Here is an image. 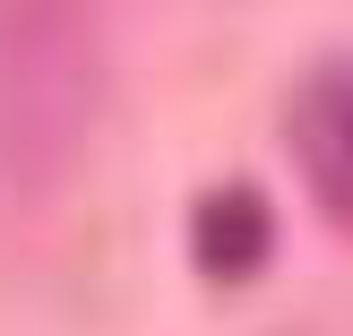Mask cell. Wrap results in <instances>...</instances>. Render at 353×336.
I'll return each mask as SVG.
<instances>
[{
	"instance_id": "6da1fadb",
	"label": "cell",
	"mask_w": 353,
	"mask_h": 336,
	"mask_svg": "<svg viewBox=\"0 0 353 336\" xmlns=\"http://www.w3.org/2000/svg\"><path fill=\"white\" fill-rule=\"evenodd\" d=\"M95 78V0H0V216L78 164Z\"/></svg>"
},
{
	"instance_id": "7a4b0ae2",
	"label": "cell",
	"mask_w": 353,
	"mask_h": 336,
	"mask_svg": "<svg viewBox=\"0 0 353 336\" xmlns=\"http://www.w3.org/2000/svg\"><path fill=\"white\" fill-rule=\"evenodd\" d=\"M293 164L319 190L327 216L353 224V61H327L293 95Z\"/></svg>"
},
{
	"instance_id": "3957f363",
	"label": "cell",
	"mask_w": 353,
	"mask_h": 336,
	"mask_svg": "<svg viewBox=\"0 0 353 336\" xmlns=\"http://www.w3.org/2000/svg\"><path fill=\"white\" fill-rule=\"evenodd\" d=\"M268 241H276V224H268V199L259 190H216V199L199 207V268L216 276V285H241V276L268 259Z\"/></svg>"
}]
</instances>
